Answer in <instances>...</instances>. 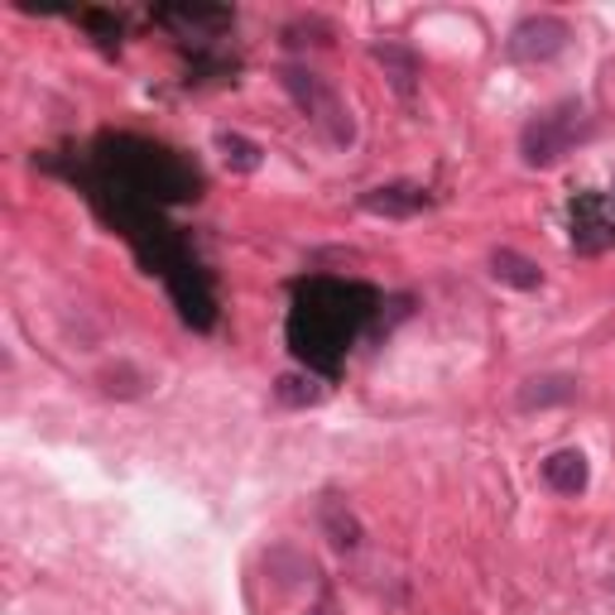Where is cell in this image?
<instances>
[{
  "label": "cell",
  "mask_w": 615,
  "mask_h": 615,
  "mask_svg": "<svg viewBox=\"0 0 615 615\" xmlns=\"http://www.w3.org/2000/svg\"><path fill=\"white\" fill-rule=\"evenodd\" d=\"M284 82H289V92H294L303 101V111L313 115V121H336V130H342V140H351V121H342V107H336V97L322 87L313 72H299V68H289L284 72Z\"/></svg>",
  "instance_id": "3"
},
{
  "label": "cell",
  "mask_w": 615,
  "mask_h": 615,
  "mask_svg": "<svg viewBox=\"0 0 615 615\" xmlns=\"http://www.w3.org/2000/svg\"><path fill=\"white\" fill-rule=\"evenodd\" d=\"M577 115L582 111H553V115H538V121H530V130H524V164L530 169H548L558 164V159L577 144Z\"/></svg>",
  "instance_id": "1"
},
{
  "label": "cell",
  "mask_w": 615,
  "mask_h": 615,
  "mask_svg": "<svg viewBox=\"0 0 615 615\" xmlns=\"http://www.w3.org/2000/svg\"><path fill=\"white\" fill-rule=\"evenodd\" d=\"M423 198L419 188H409V183H390V188H371V193L361 198V208L365 212H375V216H414L423 208Z\"/></svg>",
  "instance_id": "5"
},
{
  "label": "cell",
  "mask_w": 615,
  "mask_h": 615,
  "mask_svg": "<svg viewBox=\"0 0 615 615\" xmlns=\"http://www.w3.org/2000/svg\"><path fill=\"white\" fill-rule=\"evenodd\" d=\"M538 472H544V486H548V491H558V495H582V491H587L592 466H587V457H582L577 447H563V452H548Z\"/></svg>",
  "instance_id": "4"
},
{
  "label": "cell",
  "mask_w": 615,
  "mask_h": 615,
  "mask_svg": "<svg viewBox=\"0 0 615 615\" xmlns=\"http://www.w3.org/2000/svg\"><path fill=\"white\" fill-rule=\"evenodd\" d=\"M567 39H573L567 20H558V14H530V20L515 24L505 49L515 63H548V58H558L567 49Z\"/></svg>",
  "instance_id": "2"
},
{
  "label": "cell",
  "mask_w": 615,
  "mask_h": 615,
  "mask_svg": "<svg viewBox=\"0 0 615 615\" xmlns=\"http://www.w3.org/2000/svg\"><path fill=\"white\" fill-rule=\"evenodd\" d=\"M274 394H280V404H313L317 400L313 380H299V375H284L280 385H274Z\"/></svg>",
  "instance_id": "11"
},
{
  "label": "cell",
  "mask_w": 615,
  "mask_h": 615,
  "mask_svg": "<svg viewBox=\"0 0 615 615\" xmlns=\"http://www.w3.org/2000/svg\"><path fill=\"white\" fill-rule=\"evenodd\" d=\"M375 63L390 68L394 92H400V97H414V82H419V58H414V53L400 49V43H380V49H375Z\"/></svg>",
  "instance_id": "8"
},
{
  "label": "cell",
  "mask_w": 615,
  "mask_h": 615,
  "mask_svg": "<svg viewBox=\"0 0 615 615\" xmlns=\"http://www.w3.org/2000/svg\"><path fill=\"white\" fill-rule=\"evenodd\" d=\"M577 400V380L573 375H538L520 385V409H548V404H567Z\"/></svg>",
  "instance_id": "6"
},
{
  "label": "cell",
  "mask_w": 615,
  "mask_h": 615,
  "mask_svg": "<svg viewBox=\"0 0 615 615\" xmlns=\"http://www.w3.org/2000/svg\"><path fill=\"white\" fill-rule=\"evenodd\" d=\"M322 530L332 534L336 548H356V544H361V524H356V515H351L342 501H327V505H322Z\"/></svg>",
  "instance_id": "9"
},
{
  "label": "cell",
  "mask_w": 615,
  "mask_h": 615,
  "mask_svg": "<svg viewBox=\"0 0 615 615\" xmlns=\"http://www.w3.org/2000/svg\"><path fill=\"white\" fill-rule=\"evenodd\" d=\"M491 274L501 284H510V289H524V294L544 284V270H538L530 255H520V251H491Z\"/></svg>",
  "instance_id": "7"
},
{
  "label": "cell",
  "mask_w": 615,
  "mask_h": 615,
  "mask_svg": "<svg viewBox=\"0 0 615 615\" xmlns=\"http://www.w3.org/2000/svg\"><path fill=\"white\" fill-rule=\"evenodd\" d=\"M216 150H222L226 164H231V169H241V173L260 169V144H255V140H245V135H236V130H222V135H216Z\"/></svg>",
  "instance_id": "10"
}]
</instances>
